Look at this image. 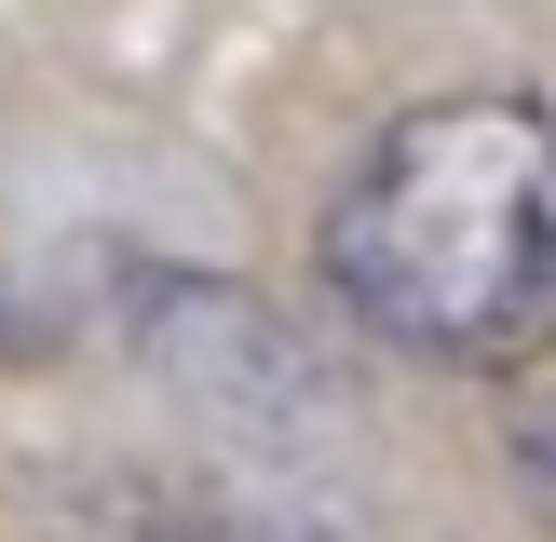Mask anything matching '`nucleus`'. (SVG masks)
Listing matches in <instances>:
<instances>
[{"instance_id":"7ed1b4c3","label":"nucleus","mask_w":556,"mask_h":542,"mask_svg":"<svg viewBox=\"0 0 556 542\" xmlns=\"http://www.w3.org/2000/svg\"><path fill=\"white\" fill-rule=\"evenodd\" d=\"M54 542H326L313 515H271V502H231V488H190V475H96Z\"/></svg>"},{"instance_id":"f03ea898","label":"nucleus","mask_w":556,"mask_h":542,"mask_svg":"<svg viewBox=\"0 0 556 542\" xmlns=\"http://www.w3.org/2000/svg\"><path fill=\"white\" fill-rule=\"evenodd\" d=\"M123 339H136V366L163 379L177 406H204L217 434H271V448H299V434H326V366L299 352V325L271 312V298H244V285H217V271H136V298H123Z\"/></svg>"},{"instance_id":"f257e3e1","label":"nucleus","mask_w":556,"mask_h":542,"mask_svg":"<svg viewBox=\"0 0 556 542\" xmlns=\"http://www.w3.org/2000/svg\"><path fill=\"white\" fill-rule=\"evenodd\" d=\"M313 271L367 339L421 366H543L556 352V108L434 95L367 136L313 231Z\"/></svg>"},{"instance_id":"20e7f679","label":"nucleus","mask_w":556,"mask_h":542,"mask_svg":"<svg viewBox=\"0 0 556 542\" xmlns=\"http://www.w3.org/2000/svg\"><path fill=\"white\" fill-rule=\"evenodd\" d=\"M516 461H530V475L556 488V393H543V406H516Z\"/></svg>"}]
</instances>
